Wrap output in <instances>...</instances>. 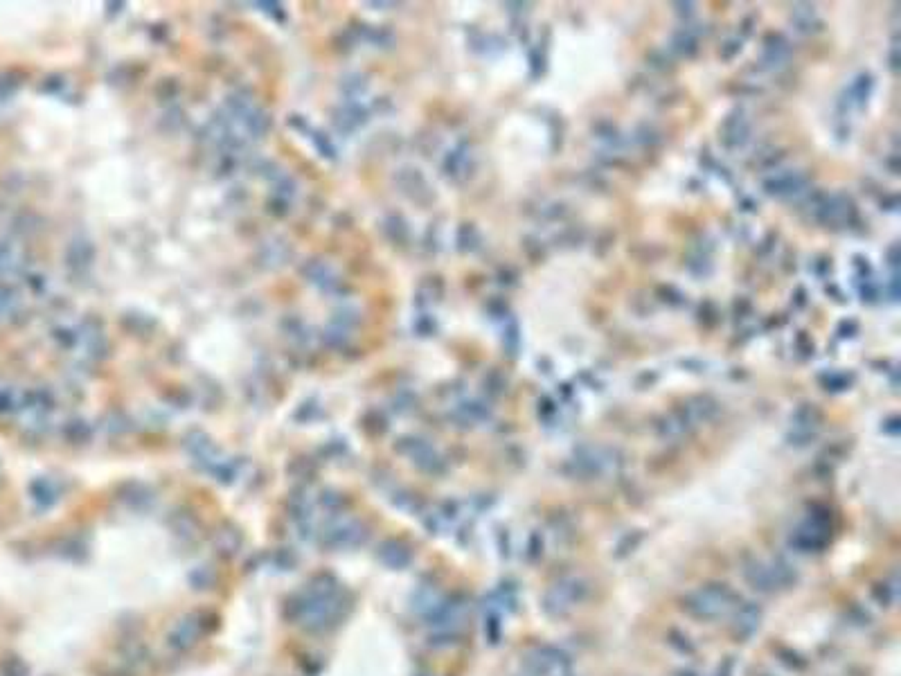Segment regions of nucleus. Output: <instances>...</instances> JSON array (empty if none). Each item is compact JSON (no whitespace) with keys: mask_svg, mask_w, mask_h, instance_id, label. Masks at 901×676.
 Segmentation results:
<instances>
[{"mask_svg":"<svg viewBox=\"0 0 901 676\" xmlns=\"http://www.w3.org/2000/svg\"><path fill=\"white\" fill-rule=\"evenodd\" d=\"M676 676H699V674L694 672V670H678V672H676Z\"/></svg>","mask_w":901,"mask_h":676,"instance_id":"nucleus-12","label":"nucleus"},{"mask_svg":"<svg viewBox=\"0 0 901 676\" xmlns=\"http://www.w3.org/2000/svg\"><path fill=\"white\" fill-rule=\"evenodd\" d=\"M766 566H769L775 589H789V586L795 584V580H797L795 568H793L791 562L785 560V557H773L771 562H766Z\"/></svg>","mask_w":901,"mask_h":676,"instance_id":"nucleus-7","label":"nucleus"},{"mask_svg":"<svg viewBox=\"0 0 901 676\" xmlns=\"http://www.w3.org/2000/svg\"><path fill=\"white\" fill-rule=\"evenodd\" d=\"M667 642L672 645L676 652H681V654H692L694 652L692 640L685 634H681V631H676V629H672L669 634H667Z\"/></svg>","mask_w":901,"mask_h":676,"instance_id":"nucleus-10","label":"nucleus"},{"mask_svg":"<svg viewBox=\"0 0 901 676\" xmlns=\"http://www.w3.org/2000/svg\"><path fill=\"white\" fill-rule=\"evenodd\" d=\"M568 670L570 656L554 645H541L523 660V676H566Z\"/></svg>","mask_w":901,"mask_h":676,"instance_id":"nucleus-3","label":"nucleus"},{"mask_svg":"<svg viewBox=\"0 0 901 676\" xmlns=\"http://www.w3.org/2000/svg\"><path fill=\"white\" fill-rule=\"evenodd\" d=\"M872 593H875V597H877V602L881 607H892L897 602V593H899L897 582H881V584L875 586Z\"/></svg>","mask_w":901,"mask_h":676,"instance_id":"nucleus-9","label":"nucleus"},{"mask_svg":"<svg viewBox=\"0 0 901 676\" xmlns=\"http://www.w3.org/2000/svg\"><path fill=\"white\" fill-rule=\"evenodd\" d=\"M379 557H381V562L386 566H390V568H404L412 560L410 550L399 541H388L386 546L379 550Z\"/></svg>","mask_w":901,"mask_h":676,"instance_id":"nucleus-8","label":"nucleus"},{"mask_svg":"<svg viewBox=\"0 0 901 676\" xmlns=\"http://www.w3.org/2000/svg\"><path fill=\"white\" fill-rule=\"evenodd\" d=\"M744 577H746L750 589L762 593V595H771V593L777 591L775 584H773L771 572H769V566H766V562H760V560L746 562L744 564Z\"/></svg>","mask_w":901,"mask_h":676,"instance_id":"nucleus-5","label":"nucleus"},{"mask_svg":"<svg viewBox=\"0 0 901 676\" xmlns=\"http://www.w3.org/2000/svg\"><path fill=\"white\" fill-rule=\"evenodd\" d=\"M735 600H737V595L728 584L710 582V584L701 586V589H694V591L685 593L683 600H681V609H683L685 615H690L692 620L712 622V620H719L721 615H726L732 609Z\"/></svg>","mask_w":901,"mask_h":676,"instance_id":"nucleus-1","label":"nucleus"},{"mask_svg":"<svg viewBox=\"0 0 901 676\" xmlns=\"http://www.w3.org/2000/svg\"><path fill=\"white\" fill-rule=\"evenodd\" d=\"M735 674V660L732 658H726L723 660V663L719 665V670H717V676H732Z\"/></svg>","mask_w":901,"mask_h":676,"instance_id":"nucleus-11","label":"nucleus"},{"mask_svg":"<svg viewBox=\"0 0 901 676\" xmlns=\"http://www.w3.org/2000/svg\"><path fill=\"white\" fill-rule=\"evenodd\" d=\"M199 636H201V622H196L194 618H187L171 631L169 645L176 650H189Z\"/></svg>","mask_w":901,"mask_h":676,"instance_id":"nucleus-6","label":"nucleus"},{"mask_svg":"<svg viewBox=\"0 0 901 676\" xmlns=\"http://www.w3.org/2000/svg\"><path fill=\"white\" fill-rule=\"evenodd\" d=\"M762 625V609L755 602H744L742 607L735 611V622H732V634L740 640H748L757 634Z\"/></svg>","mask_w":901,"mask_h":676,"instance_id":"nucleus-4","label":"nucleus"},{"mask_svg":"<svg viewBox=\"0 0 901 676\" xmlns=\"http://www.w3.org/2000/svg\"><path fill=\"white\" fill-rule=\"evenodd\" d=\"M588 593L590 589L584 577L568 575L554 582L550 589L543 593L541 607L550 618H566L568 613H572L588 597Z\"/></svg>","mask_w":901,"mask_h":676,"instance_id":"nucleus-2","label":"nucleus"}]
</instances>
